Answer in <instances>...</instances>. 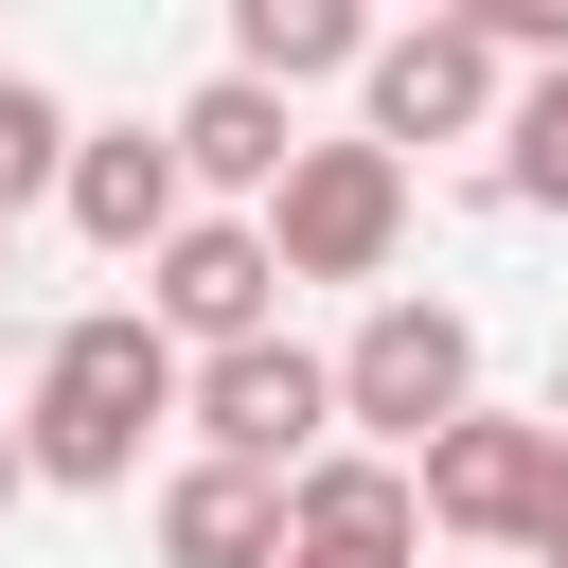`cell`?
Here are the masks:
<instances>
[{"mask_svg":"<svg viewBox=\"0 0 568 568\" xmlns=\"http://www.w3.org/2000/svg\"><path fill=\"white\" fill-rule=\"evenodd\" d=\"M142 426H195V373H178V337H160L142 302H89V320H53V355H36V408H18L36 479H53V497H124V479H142Z\"/></svg>","mask_w":568,"mask_h":568,"instance_id":"1","label":"cell"},{"mask_svg":"<svg viewBox=\"0 0 568 568\" xmlns=\"http://www.w3.org/2000/svg\"><path fill=\"white\" fill-rule=\"evenodd\" d=\"M426 532H462V550H568V426L550 408H479V426H444L426 462Z\"/></svg>","mask_w":568,"mask_h":568,"instance_id":"2","label":"cell"},{"mask_svg":"<svg viewBox=\"0 0 568 568\" xmlns=\"http://www.w3.org/2000/svg\"><path fill=\"white\" fill-rule=\"evenodd\" d=\"M337 408L373 462H426L444 426H479V320L462 302H373L355 355H337Z\"/></svg>","mask_w":568,"mask_h":568,"instance_id":"3","label":"cell"},{"mask_svg":"<svg viewBox=\"0 0 568 568\" xmlns=\"http://www.w3.org/2000/svg\"><path fill=\"white\" fill-rule=\"evenodd\" d=\"M337 355H302V337H248V355H195V462H248V479H302V462H337Z\"/></svg>","mask_w":568,"mask_h":568,"instance_id":"4","label":"cell"},{"mask_svg":"<svg viewBox=\"0 0 568 568\" xmlns=\"http://www.w3.org/2000/svg\"><path fill=\"white\" fill-rule=\"evenodd\" d=\"M266 248H284V284H373L408 248V160L390 142H302V178L266 195Z\"/></svg>","mask_w":568,"mask_h":568,"instance_id":"5","label":"cell"},{"mask_svg":"<svg viewBox=\"0 0 568 568\" xmlns=\"http://www.w3.org/2000/svg\"><path fill=\"white\" fill-rule=\"evenodd\" d=\"M497 71H515V53H497L479 18H390L355 89H373V142L408 160V142H479V124H515V89H497Z\"/></svg>","mask_w":568,"mask_h":568,"instance_id":"6","label":"cell"},{"mask_svg":"<svg viewBox=\"0 0 568 568\" xmlns=\"http://www.w3.org/2000/svg\"><path fill=\"white\" fill-rule=\"evenodd\" d=\"M266 302H284V248H266V213H195V231L142 266V320H160V337H195V355H248V337H284Z\"/></svg>","mask_w":568,"mask_h":568,"instance_id":"7","label":"cell"},{"mask_svg":"<svg viewBox=\"0 0 568 568\" xmlns=\"http://www.w3.org/2000/svg\"><path fill=\"white\" fill-rule=\"evenodd\" d=\"M106 266H160L178 231H195V178H178V124H89V160H71V195H53Z\"/></svg>","mask_w":568,"mask_h":568,"instance_id":"8","label":"cell"},{"mask_svg":"<svg viewBox=\"0 0 568 568\" xmlns=\"http://www.w3.org/2000/svg\"><path fill=\"white\" fill-rule=\"evenodd\" d=\"M284 532H302V550H355V568H408V550H426V479L373 462V444H337V462L284 479ZM302 550H284V568H302Z\"/></svg>","mask_w":568,"mask_h":568,"instance_id":"9","label":"cell"},{"mask_svg":"<svg viewBox=\"0 0 568 568\" xmlns=\"http://www.w3.org/2000/svg\"><path fill=\"white\" fill-rule=\"evenodd\" d=\"M160 124H178V178H195V195H284V178H302V124H284V89H248V71L178 89Z\"/></svg>","mask_w":568,"mask_h":568,"instance_id":"10","label":"cell"},{"mask_svg":"<svg viewBox=\"0 0 568 568\" xmlns=\"http://www.w3.org/2000/svg\"><path fill=\"white\" fill-rule=\"evenodd\" d=\"M302 532H284V479H248V462H178L160 479V568H284Z\"/></svg>","mask_w":568,"mask_h":568,"instance_id":"11","label":"cell"},{"mask_svg":"<svg viewBox=\"0 0 568 568\" xmlns=\"http://www.w3.org/2000/svg\"><path fill=\"white\" fill-rule=\"evenodd\" d=\"M231 71H248V89H320V71H373V18H355V0H231Z\"/></svg>","mask_w":568,"mask_h":568,"instance_id":"12","label":"cell"},{"mask_svg":"<svg viewBox=\"0 0 568 568\" xmlns=\"http://www.w3.org/2000/svg\"><path fill=\"white\" fill-rule=\"evenodd\" d=\"M71 160H89V124H71L36 71H0V195L36 213V195H71Z\"/></svg>","mask_w":568,"mask_h":568,"instance_id":"13","label":"cell"},{"mask_svg":"<svg viewBox=\"0 0 568 568\" xmlns=\"http://www.w3.org/2000/svg\"><path fill=\"white\" fill-rule=\"evenodd\" d=\"M497 195H515V213H568V71L515 89V124H497Z\"/></svg>","mask_w":568,"mask_h":568,"instance_id":"14","label":"cell"},{"mask_svg":"<svg viewBox=\"0 0 568 568\" xmlns=\"http://www.w3.org/2000/svg\"><path fill=\"white\" fill-rule=\"evenodd\" d=\"M18 497H36V444H18V426H0V515H18Z\"/></svg>","mask_w":568,"mask_h":568,"instance_id":"15","label":"cell"},{"mask_svg":"<svg viewBox=\"0 0 568 568\" xmlns=\"http://www.w3.org/2000/svg\"><path fill=\"white\" fill-rule=\"evenodd\" d=\"M550 426H568V373H550Z\"/></svg>","mask_w":568,"mask_h":568,"instance_id":"16","label":"cell"},{"mask_svg":"<svg viewBox=\"0 0 568 568\" xmlns=\"http://www.w3.org/2000/svg\"><path fill=\"white\" fill-rule=\"evenodd\" d=\"M302 568H355V550H302Z\"/></svg>","mask_w":568,"mask_h":568,"instance_id":"17","label":"cell"},{"mask_svg":"<svg viewBox=\"0 0 568 568\" xmlns=\"http://www.w3.org/2000/svg\"><path fill=\"white\" fill-rule=\"evenodd\" d=\"M0 248H18V195H0Z\"/></svg>","mask_w":568,"mask_h":568,"instance_id":"18","label":"cell"},{"mask_svg":"<svg viewBox=\"0 0 568 568\" xmlns=\"http://www.w3.org/2000/svg\"><path fill=\"white\" fill-rule=\"evenodd\" d=\"M550 568H568V550H550Z\"/></svg>","mask_w":568,"mask_h":568,"instance_id":"19","label":"cell"}]
</instances>
